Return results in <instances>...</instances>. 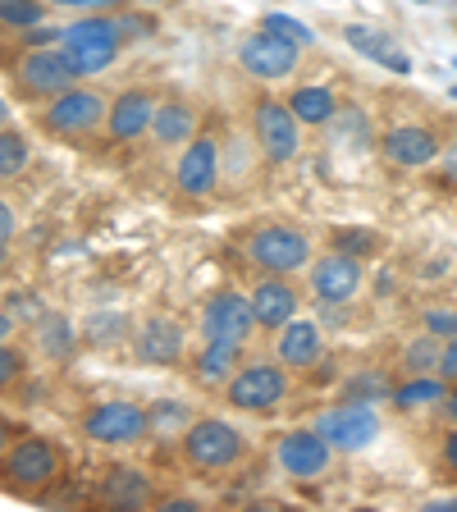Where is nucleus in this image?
I'll list each match as a JSON object with an SVG mask.
<instances>
[{"instance_id":"f257e3e1","label":"nucleus","mask_w":457,"mask_h":512,"mask_svg":"<svg viewBox=\"0 0 457 512\" xmlns=\"http://www.w3.org/2000/svg\"><path fill=\"white\" fill-rule=\"evenodd\" d=\"M106 115H110V96L87 83H74V87H64L60 96L42 101L37 128H42L46 138L83 142V138H92V133H106Z\"/></svg>"},{"instance_id":"f03ea898","label":"nucleus","mask_w":457,"mask_h":512,"mask_svg":"<svg viewBox=\"0 0 457 512\" xmlns=\"http://www.w3.org/2000/svg\"><path fill=\"white\" fill-rule=\"evenodd\" d=\"M183 462L192 471H206V476H220V471H234L247 458V439L234 421H220V416H197L179 439Z\"/></svg>"},{"instance_id":"7ed1b4c3","label":"nucleus","mask_w":457,"mask_h":512,"mask_svg":"<svg viewBox=\"0 0 457 512\" xmlns=\"http://www.w3.org/2000/svg\"><path fill=\"white\" fill-rule=\"evenodd\" d=\"M124 28H119L115 14H78L69 28H60V46L69 51V60L78 64V74H106L110 64L124 51Z\"/></svg>"},{"instance_id":"20e7f679","label":"nucleus","mask_w":457,"mask_h":512,"mask_svg":"<svg viewBox=\"0 0 457 512\" xmlns=\"http://www.w3.org/2000/svg\"><path fill=\"white\" fill-rule=\"evenodd\" d=\"M10 78H14V92H19L23 101H51V96H60L64 87H74L83 74H78V64L69 60L64 46H23L14 69H10Z\"/></svg>"},{"instance_id":"39448f33","label":"nucleus","mask_w":457,"mask_h":512,"mask_svg":"<svg viewBox=\"0 0 457 512\" xmlns=\"http://www.w3.org/2000/svg\"><path fill=\"white\" fill-rule=\"evenodd\" d=\"M60 476V453L46 435H14L0 458V485L14 494H42Z\"/></svg>"},{"instance_id":"423d86ee","label":"nucleus","mask_w":457,"mask_h":512,"mask_svg":"<svg viewBox=\"0 0 457 512\" xmlns=\"http://www.w3.org/2000/svg\"><path fill=\"white\" fill-rule=\"evenodd\" d=\"M288 398V366L284 362H243L234 371V380L224 384V403L234 412H252V416H270L279 412Z\"/></svg>"},{"instance_id":"0eeeda50","label":"nucleus","mask_w":457,"mask_h":512,"mask_svg":"<svg viewBox=\"0 0 457 512\" xmlns=\"http://www.w3.org/2000/svg\"><path fill=\"white\" fill-rule=\"evenodd\" d=\"M247 261L261 275H302L316 261L311 256V238L293 224H261L247 234Z\"/></svg>"},{"instance_id":"6e6552de","label":"nucleus","mask_w":457,"mask_h":512,"mask_svg":"<svg viewBox=\"0 0 457 512\" xmlns=\"http://www.w3.org/2000/svg\"><path fill=\"white\" fill-rule=\"evenodd\" d=\"M92 444H106V448H128V444H142L151 435V412L142 403H128V398H106V403H92L78 421Z\"/></svg>"},{"instance_id":"1a4fd4ad","label":"nucleus","mask_w":457,"mask_h":512,"mask_svg":"<svg viewBox=\"0 0 457 512\" xmlns=\"http://www.w3.org/2000/svg\"><path fill=\"white\" fill-rule=\"evenodd\" d=\"M252 138H256V151H261L270 165H288V160L302 151V119L293 115L288 101L266 96V101L252 106Z\"/></svg>"},{"instance_id":"9d476101","label":"nucleus","mask_w":457,"mask_h":512,"mask_svg":"<svg viewBox=\"0 0 457 512\" xmlns=\"http://www.w3.org/2000/svg\"><path fill=\"white\" fill-rule=\"evenodd\" d=\"M316 430L334 444V453H362L375 444L380 435V412L375 403H357V398H343V403L325 407L316 416Z\"/></svg>"},{"instance_id":"9b49d317","label":"nucleus","mask_w":457,"mask_h":512,"mask_svg":"<svg viewBox=\"0 0 457 512\" xmlns=\"http://www.w3.org/2000/svg\"><path fill=\"white\" fill-rule=\"evenodd\" d=\"M302 51H307V46L288 42V37H279V32L256 28V32H247L243 42H238V64H243L252 78H261V83H279V78L298 74Z\"/></svg>"},{"instance_id":"f8f14e48","label":"nucleus","mask_w":457,"mask_h":512,"mask_svg":"<svg viewBox=\"0 0 457 512\" xmlns=\"http://www.w3.org/2000/svg\"><path fill=\"white\" fill-rule=\"evenodd\" d=\"M366 284V266H362V256H348V252H325L316 256L307 266V288H311V298L316 302H334V307H348L357 293H362Z\"/></svg>"},{"instance_id":"ddd939ff","label":"nucleus","mask_w":457,"mask_h":512,"mask_svg":"<svg viewBox=\"0 0 457 512\" xmlns=\"http://www.w3.org/2000/svg\"><path fill=\"white\" fill-rule=\"evenodd\" d=\"M330 458H334V444L316 426L284 430L275 444V462L288 480H320L330 471Z\"/></svg>"},{"instance_id":"4468645a","label":"nucleus","mask_w":457,"mask_h":512,"mask_svg":"<svg viewBox=\"0 0 457 512\" xmlns=\"http://www.w3.org/2000/svg\"><path fill=\"white\" fill-rule=\"evenodd\" d=\"M174 183H179L183 197H211L220 188V138L211 128H197L192 142L179 151V165H174Z\"/></svg>"},{"instance_id":"2eb2a0df","label":"nucleus","mask_w":457,"mask_h":512,"mask_svg":"<svg viewBox=\"0 0 457 512\" xmlns=\"http://www.w3.org/2000/svg\"><path fill=\"white\" fill-rule=\"evenodd\" d=\"M261 330L256 325V307L247 293H234V288H224L206 302L202 311V339H220V343H247L252 334Z\"/></svg>"},{"instance_id":"dca6fc26","label":"nucleus","mask_w":457,"mask_h":512,"mask_svg":"<svg viewBox=\"0 0 457 512\" xmlns=\"http://www.w3.org/2000/svg\"><path fill=\"white\" fill-rule=\"evenodd\" d=\"M298 275H256V284L247 288V298L256 307V325L261 330H284L288 320L302 311V288L293 284Z\"/></svg>"},{"instance_id":"f3484780","label":"nucleus","mask_w":457,"mask_h":512,"mask_svg":"<svg viewBox=\"0 0 457 512\" xmlns=\"http://www.w3.org/2000/svg\"><path fill=\"white\" fill-rule=\"evenodd\" d=\"M156 101L160 96L151 87H124L119 96H110V115H106V138L110 142H138L151 133V119H156Z\"/></svg>"},{"instance_id":"a211bd4d","label":"nucleus","mask_w":457,"mask_h":512,"mask_svg":"<svg viewBox=\"0 0 457 512\" xmlns=\"http://www.w3.org/2000/svg\"><path fill=\"white\" fill-rule=\"evenodd\" d=\"M380 151L394 170H426L439 160V133L426 124H394L384 128Z\"/></svg>"},{"instance_id":"6ab92c4d","label":"nucleus","mask_w":457,"mask_h":512,"mask_svg":"<svg viewBox=\"0 0 457 512\" xmlns=\"http://www.w3.org/2000/svg\"><path fill=\"white\" fill-rule=\"evenodd\" d=\"M320 357H325V334H320V320L293 316L284 330H275V362H284L288 371H311Z\"/></svg>"},{"instance_id":"aec40b11","label":"nucleus","mask_w":457,"mask_h":512,"mask_svg":"<svg viewBox=\"0 0 457 512\" xmlns=\"http://www.w3.org/2000/svg\"><path fill=\"white\" fill-rule=\"evenodd\" d=\"M133 357L142 366H174L183 357V325L174 316H151L133 334Z\"/></svg>"},{"instance_id":"412c9836","label":"nucleus","mask_w":457,"mask_h":512,"mask_svg":"<svg viewBox=\"0 0 457 512\" xmlns=\"http://www.w3.org/2000/svg\"><path fill=\"white\" fill-rule=\"evenodd\" d=\"M197 106L188 96H160L156 101V119H151V142L156 147H188L197 133Z\"/></svg>"},{"instance_id":"4be33fe9","label":"nucleus","mask_w":457,"mask_h":512,"mask_svg":"<svg viewBox=\"0 0 457 512\" xmlns=\"http://www.w3.org/2000/svg\"><path fill=\"white\" fill-rule=\"evenodd\" d=\"M243 343H220V339H206L202 352L192 357V380L206 384V389H224L234 380V371L243 366Z\"/></svg>"},{"instance_id":"5701e85b","label":"nucleus","mask_w":457,"mask_h":512,"mask_svg":"<svg viewBox=\"0 0 457 512\" xmlns=\"http://www.w3.org/2000/svg\"><path fill=\"white\" fill-rule=\"evenodd\" d=\"M96 494H101L110 508H147V503L156 499L151 480L142 476L138 467H110L106 476H101V490Z\"/></svg>"},{"instance_id":"b1692460","label":"nucleus","mask_w":457,"mask_h":512,"mask_svg":"<svg viewBox=\"0 0 457 512\" xmlns=\"http://www.w3.org/2000/svg\"><path fill=\"white\" fill-rule=\"evenodd\" d=\"M343 37H348V46L352 51H362L366 60L384 64V69H394V74H412V60H407V51H398V46L389 42V32L352 23V28H343Z\"/></svg>"},{"instance_id":"393cba45","label":"nucleus","mask_w":457,"mask_h":512,"mask_svg":"<svg viewBox=\"0 0 457 512\" xmlns=\"http://www.w3.org/2000/svg\"><path fill=\"white\" fill-rule=\"evenodd\" d=\"M288 106L302 119V128H320L339 115V96H334L330 87H298V92L288 96Z\"/></svg>"},{"instance_id":"a878e982","label":"nucleus","mask_w":457,"mask_h":512,"mask_svg":"<svg viewBox=\"0 0 457 512\" xmlns=\"http://www.w3.org/2000/svg\"><path fill=\"white\" fill-rule=\"evenodd\" d=\"M147 412H151V435L156 439H183V430L197 421V416L188 412V403H179V398H160Z\"/></svg>"},{"instance_id":"bb28decb","label":"nucleus","mask_w":457,"mask_h":512,"mask_svg":"<svg viewBox=\"0 0 457 512\" xmlns=\"http://www.w3.org/2000/svg\"><path fill=\"white\" fill-rule=\"evenodd\" d=\"M439 398H448V380H439V375H412L407 384L394 389V403L403 407V412L430 407V403H439Z\"/></svg>"},{"instance_id":"cd10ccee","label":"nucleus","mask_w":457,"mask_h":512,"mask_svg":"<svg viewBox=\"0 0 457 512\" xmlns=\"http://www.w3.org/2000/svg\"><path fill=\"white\" fill-rule=\"evenodd\" d=\"M28 160H32V142L23 128L5 124L0 128V179H19L23 170H28Z\"/></svg>"},{"instance_id":"c85d7f7f","label":"nucleus","mask_w":457,"mask_h":512,"mask_svg":"<svg viewBox=\"0 0 457 512\" xmlns=\"http://www.w3.org/2000/svg\"><path fill=\"white\" fill-rule=\"evenodd\" d=\"M439 357H444V339H435V334H421V339H412L403 348V371L407 375H439Z\"/></svg>"},{"instance_id":"c756f323","label":"nucleus","mask_w":457,"mask_h":512,"mask_svg":"<svg viewBox=\"0 0 457 512\" xmlns=\"http://www.w3.org/2000/svg\"><path fill=\"white\" fill-rule=\"evenodd\" d=\"M46 14H51L46 0H0V28H10V32L42 28Z\"/></svg>"},{"instance_id":"7c9ffc66","label":"nucleus","mask_w":457,"mask_h":512,"mask_svg":"<svg viewBox=\"0 0 457 512\" xmlns=\"http://www.w3.org/2000/svg\"><path fill=\"white\" fill-rule=\"evenodd\" d=\"M37 343H42V352L51 362H64V357L74 352V325L60 316H46L42 325H37Z\"/></svg>"},{"instance_id":"2f4dec72","label":"nucleus","mask_w":457,"mask_h":512,"mask_svg":"<svg viewBox=\"0 0 457 512\" xmlns=\"http://www.w3.org/2000/svg\"><path fill=\"white\" fill-rule=\"evenodd\" d=\"M115 19H119V28H124L128 42H138V37H151V32H156V14H151L147 5H133V0H128L124 10H115Z\"/></svg>"},{"instance_id":"473e14b6","label":"nucleus","mask_w":457,"mask_h":512,"mask_svg":"<svg viewBox=\"0 0 457 512\" xmlns=\"http://www.w3.org/2000/svg\"><path fill=\"white\" fill-rule=\"evenodd\" d=\"M261 28H266V32H279V37H288V42H298V46H311V42H316V32H311L302 19H293V14H266V19H261Z\"/></svg>"},{"instance_id":"72a5a7b5","label":"nucleus","mask_w":457,"mask_h":512,"mask_svg":"<svg viewBox=\"0 0 457 512\" xmlns=\"http://www.w3.org/2000/svg\"><path fill=\"white\" fill-rule=\"evenodd\" d=\"M421 325L435 339H457V307H426L421 311Z\"/></svg>"},{"instance_id":"f704fd0d","label":"nucleus","mask_w":457,"mask_h":512,"mask_svg":"<svg viewBox=\"0 0 457 512\" xmlns=\"http://www.w3.org/2000/svg\"><path fill=\"white\" fill-rule=\"evenodd\" d=\"M23 352L10 348V339H0V389H14V384L23 380Z\"/></svg>"},{"instance_id":"c9c22d12","label":"nucleus","mask_w":457,"mask_h":512,"mask_svg":"<svg viewBox=\"0 0 457 512\" xmlns=\"http://www.w3.org/2000/svg\"><path fill=\"white\" fill-rule=\"evenodd\" d=\"M51 10H69V14H115L124 10L128 0H46Z\"/></svg>"},{"instance_id":"e433bc0d","label":"nucleus","mask_w":457,"mask_h":512,"mask_svg":"<svg viewBox=\"0 0 457 512\" xmlns=\"http://www.w3.org/2000/svg\"><path fill=\"white\" fill-rule=\"evenodd\" d=\"M380 394H384L380 375H357L352 384H343V398H357V403H375Z\"/></svg>"},{"instance_id":"4c0bfd02","label":"nucleus","mask_w":457,"mask_h":512,"mask_svg":"<svg viewBox=\"0 0 457 512\" xmlns=\"http://www.w3.org/2000/svg\"><path fill=\"white\" fill-rule=\"evenodd\" d=\"M334 247L348 252V256H366L375 247V234H366V229H343V234L334 238Z\"/></svg>"},{"instance_id":"58836bf2","label":"nucleus","mask_w":457,"mask_h":512,"mask_svg":"<svg viewBox=\"0 0 457 512\" xmlns=\"http://www.w3.org/2000/svg\"><path fill=\"white\" fill-rule=\"evenodd\" d=\"M439 380L457 384V339H444V357H439Z\"/></svg>"},{"instance_id":"ea45409f","label":"nucleus","mask_w":457,"mask_h":512,"mask_svg":"<svg viewBox=\"0 0 457 512\" xmlns=\"http://www.w3.org/2000/svg\"><path fill=\"white\" fill-rule=\"evenodd\" d=\"M96 320H101V325H110V334H115V343L119 339H124V316H96ZM87 343H101V348H106V330H87Z\"/></svg>"},{"instance_id":"a19ab883","label":"nucleus","mask_w":457,"mask_h":512,"mask_svg":"<svg viewBox=\"0 0 457 512\" xmlns=\"http://www.w3.org/2000/svg\"><path fill=\"white\" fill-rule=\"evenodd\" d=\"M10 238H14V206L0 202V247H10Z\"/></svg>"},{"instance_id":"79ce46f5","label":"nucleus","mask_w":457,"mask_h":512,"mask_svg":"<svg viewBox=\"0 0 457 512\" xmlns=\"http://www.w3.org/2000/svg\"><path fill=\"white\" fill-rule=\"evenodd\" d=\"M14 435H19V430H14V421L5 412H0V458H5V448L14 444Z\"/></svg>"},{"instance_id":"37998d69","label":"nucleus","mask_w":457,"mask_h":512,"mask_svg":"<svg viewBox=\"0 0 457 512\" xmlns=\"http://www.w3.org/2000/svg\"><path fill=\"white\" fill-rule=\"evenodd\" d=\"M444 462H448V467L457 471V426H453V430H448V435H444Z\"/></svg>"},{"instance_id":"c03bdc74","label":"nucleus","mask_w":457,"mask_h":512,"mask_svg":"<svg viewBox=\"0 0 457 512\" xmlns=\"http://www.w3.org/2000/svg\"><path fill=\"white\" fill-rule=\"evenodd\" d=\"M14 325H19V320H14L10 311H0V339H14Z\"/></svg>"},{"instance_id":"a18cd8bd","label":"nucleus","mask_w":457,"mask_h":512,"mask_svg":"<svg viewBox=\"0 0 457 512\" xmlns=\"http://www.w3.org/2000/svg\"><path fill=\"white\" fill-rule=\"evenodd\" d=\"M444 412H448V421H453V426H457V398H453V394L444 398Z\"/></svg>"},{"instance_id":"49530a36","label":"nucleus","mask_w":457,"mask_h":512,"mask_svg":"<svg viewBox=\"0 0 457 512\" xmlns=\"http://www.w3.org/2000/svg\"><path fill=\"white\" fill-rule=\"evenodd\" d=\"M10 124V106H5V101H0V128Z\"/></svg>"},{"instance_id":"de8ad7c7","label":"nucleus","mask_w":457,"mask_h":512,"mask_svg":"<svg viewBox=\"0 0 457 512\" xmlns=\"http://www.w3.org/2000/svg\"><path fill=\"white\" fill-rule=\"evenodd\" d=\"M133 5H151L156 10V5H170V0H133Z\"/></svg>"},{"instance_id":"09e8293b","label":"nucleus","mask_w":457,"mask_h":512,"mask_svg":"<svg viewBox=\"0 0 457 512\" xmlns=\"http://www.w3.org/2000/svg\"><path fill=\"white\" fill-rule=\"evenodd\" d=\"M453 151H457V124H453Z\"/></svg>"},{"instance_id":"8fccbe9b","label":"nucleus","mask_w":457,"mask_h":512,"mask_svg":"<svg viewBox=\"0 0 457 512\" xmlns=\"http://www.w3.org/2000/svg\"><path fill=\"white\" fill-rule=\"evenodd\" d=\"M448 394H453V398H457V384H448Z\"/></svg>"},{"instance_id":"3c124183","label":"nucleus","mask_w":457,"mask_h":512,"mask_svg":"<svg viewBox=\"0 0 457 512\" xmlns=\"http://www.w3.org/2000/svg\"><path fill=\"white\" fill-rule=\"evenodd\" d=\"M416 5H426V0H416Z\"/></svg>"},{"instance_id":"603ef678","label":"nucleus","mask_w":457,"mask_h":512,"mask_svg":"<svg viewBox=\"0 0 457 512\" xmlns=\"http://www.w3.org/2000/svg\"><path fill=\"white\" fill-rule=\"evenodd\" d=\"M453 96H457V87H453Z\"/></svg>"}]
</instances>
